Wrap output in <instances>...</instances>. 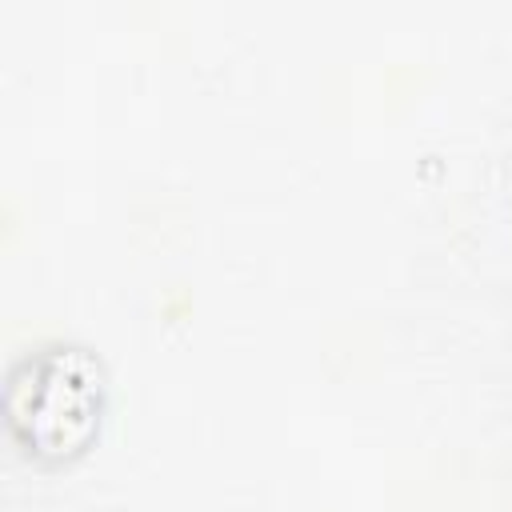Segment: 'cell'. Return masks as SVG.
Segmentation results:
<instances>
[{"mask_svg": "<svg viewBox=\"0 0 512 512\" xmlns=\"http://www.w3.org/2000/svg\"><path fill=\"white\" fill-rule=\"evenodd\" d=\"M8 420L36 452H76L100 420L96 368L76 348L28 356L8 380Z\"/></svg>", "mask_w": 512, "mask_h": 512, "instance_id": "cell-1", "label": "cell"}]
</instances>
